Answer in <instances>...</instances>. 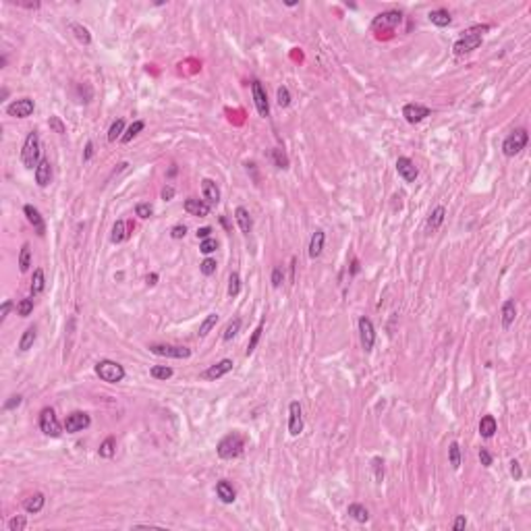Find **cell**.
<instances>
[{"mask_svg":"<svg viewBox=\"0 0 531 531\" xmlns=\"http://www.w3.org/2000/svg\"><path fill=\"white\" fill-rule=\"evenodd\" d=\"M488 25H475V27H469L467 32L460 35L453 50H455V54L457 56H463V54H469V52H473V50H477L479 46H482V34L488 32Z\"/></svg>","mask_w":531,"mask_h":531,"instance_id":"obj_1","label":"cell"},{"mask_svg":"<svg viewBox=\"0 0 531 531\" xmlns=\"http://www.w3.org/2000/svg\"><path fill=\"white\" fill-rule=\"evenodd\" d=\"M243 448H245V442H243L241 434L233 432V434H228V436H224L222 440H220L216 450H218V457H220V459L233 460V459H237V457H241V455H243Z\"/></svg>","mask_w":531,"mask_h":531,"instance_id":"obj_2","label":"cell"},{"mask_svg":"<svg viewBox=\"0 0 531 531\" xmlns=\"http://www.w3.org/2000/svg\"><path fill=\"white\" fill-rule=\"evenodd\" d=\"M39 135L37 131H29L27 137H25V143H23V149H21V162L25 168H37L39 164Z\"/></svg>","mask_w":531,"mask_h":531,"instance_id":"obj_3","label":"cell"},{"mask_svg":"<svg viewBox=\"0 0 531 531\" xmlns=\"http://www.w3.org/2000/svg\"><path fill=\"white\" fill-rule=\"evenodd\" d=\"M96 374L100 376V380H104L108 384H118L125 380V367L116 361H110V359H104V361L96 363Z\"/></svg>","mask_w":531,"mask_h":531,"instance_id":"obj_4","label":"cell"},{"mask_svg":"<svg viewBox=\"0 0 531 531\" xmlns=\"http://www.w3.org/2000/svg\"><path fill=\"white\" fill-rule=\"evenodd\" d=\"M527 142H529V135H527L525 129H515V131L504 139V143H502V154H504L506 158H513V156H517V154L521 152V149H525Z\"/></svg>","mask_w":531,"mask_h":531,"instance_id":"obj_5","label":"cell"},{"mask_svg":"<svg viewBox=\"0 0 531 531\" xmlns=\"http://www.w3.org/2000/svg\"><path fill=\"white\" fill-rule=\"evenodd\" d=\"M39 429L50 438H58L63 434V427L58 424L54 409H50V407L42 409V413H39Z\"/></svg>","mask_w":531,"mask_h":531,"instance_id":"obj_6","label":"cell"},{"mask_svg":"<svg viewBox=\"0 0 531 531\" xmlns=\"http://www.w3.org/2000/svg\"><path fill=\"white\" fill-rule=\"evenodd\" d=\"M400 21H403L400 11H386V13H380L374 17L372 29L374 32H388V29H394Z\"/></svg>","mask_w":531,"mask_h":531,"instance_id":"obj_7","label":"cell"},{"mask_svg":"<svg viewBox=\"0 0 531 531\" xmlns=\"http://www.w3.org/2000/svg\"><path fill=\"white\" fill-rule=\"evenodd\" d=\"M149 351L158 357H173V359L191 357V351L187 347H175V345H149Z\"/></svg>","mask_w":531,"mask_h":531,"instance_id":"obj_8","label":"cell"},{"mask_svg":"<svg viewBox=\"0 0 531 531\" xmlns=\"http://www.w3.org/2000/svg\"><path fill=\"white\" fill-rule=\"evenodd\" d=\"M34 108H35V104L32 98H21V100H15V102L6 106V114L15 116V118H27L34 112Z\"/></svg>","mask_w":531,"mask_h":531,"instance_id":"obj_9","label":"cell"},{"mask_svg":"<svg viewBox=\"0 0 531 531\" xmlns=\"http://www.w3.org/2000/svg\"><path fill=\"white\" fill-rule=\"evenodd\" d=\"M288 432L290 436H299L303 432V411L297 400L288 405Z\"/></svg>","mask_w":531,"mask_h":531,"instance_id":"obj_10","label":"cell"},{"mask_svg":"<svg viewBox=\"0 0 531 531\" xmlns=\"http://www.w3.org/2000/svg\"><path fill=\"white\" fill-rule=\"evenodd\" d=\"M89 424H92V419H89L87 413H83V411H75V413H71L67 417L65 429L69 434H77V432H83L85 427H89Z\"/></svg>","mask_w":531,"mask_h":531,"instance_id":"obj_11","label":"cell"},{"mask_svg":"<svg viewBox=\"0 0 531 531\" xmlns=\"http://www.w3.org/2000/svg\"><path fill=\"white\" fill-rule=\"evenodd\" d=\"M359 336H361V347L363 351H372L376 343V330L372 319L367 318H359Z\"/></svg>","mask_w":531,"mask_h":531,"instance_id":"obj_12","label":"cell"},{"mask_svg":"<svg viewBox=\"0 0 531 531\" xmlns=\"http://www.w3.org/2000/svg\"><path fill=\"white\" fill-rule=\"evenodd\" d=\"M429 114H432V110H429L427 106H422V104H407L403 108V116H405V121L411 123V125H415V123H422L424 118H427Z\"/></svg>","mask_w":531,"mask_h":531,"instance_id":"obj_13","label":"cell"},{"mask_svg":"<svg viewBox=\"0 0 531 531\" xmlns=\"http://www.w3.org/2000/svg\"><path fill=\"white\" fill-rule=\"evenodd\" d=\"M396 173L405 178L407 183H415V178L419 175V170L415 166V162L411 158H398L396 160Z\"/></svg>","mask_w":531,"mask_h":531,"instance_id":"obj_14","label":"cell"},{"mask_svg":"<svg viewBox=\"0 0 531 531\" xmlns=\"http://www.w3.org/2000/svg\"><path fill=\"white\" fill-rule=\"evenodd\" d=\"M251 92H253V102H255V108H257V112L259 116H268L270 114V106H268V96L264 92V87L259 81H253L251 83Z\"/></svg>","mask_w":531,"mask_h":531,"instance_id":"obj_15","label":"cell"},{"mask_svg":"<svg viewBox=\"0 0 531 531\" xmlns=\"http://www.w3.org/2000/svg\"><path fill=\"white\" fill-rule=\"evenodd\" d=\"M230 369H233V359H222V361L210 365L204 372V378L206 380H218V378H222L224 374H228Z\"/></svg>","mask_w":531,"mask_h":531,"instance_id":"obj_16","label":"cell"},{"mask_svg":"<svg viewBox=\"0 0 531 531\" xmlns=\"http://www.w3.org/2000/svg\"><path fill=\"white\" fill-rule=\"evenodd\" d=\"M50 181H52V164H50V160L42 158L35 168V183L39 187H48Z\"/></svg>","mask_w":531,"mask_h":531,"instance_id":"obj_17","label":"cell"},{"mask_svg":"<svg viewBox=\"0 0 531 531\" xmlns=\"http://www.w3.org/2000/svg\"><path fill=\"white\" fill-rule=\"evenodd\" d=\"M23 214L27 216V220H29V224H32L34 228H35V233L39 235V237H44V233H46V222H44V218L39 216V212L37 210L34 208V206H25L23 208Z\"/></svg>","mask_w":531,"mask_h":531,"instance_id":"obj_18","label":"cell"},{"mask_svg":"<svg viewBox=\"0 0 531 531\" xmlns=\"http://www.w3.org/2000/svg\"><path fill=\"white\" fill-rule=\"evenodd\" d=\"M324 241H326L324 230H316V233L312 235V241H309V257H312V259H316V257L322 255Z\"/></svg>","mask_w":531,"mask_h":531,"instance_id":"obj_19","label":"cell"},{"mask_svg":"<svg viewBox=\"0 0 531 531\" xmlns=\"http://www.w3.org/2000/svg\"><path fill=\"white\" fill-rule=\"evenodd\" d=\"M216 494H218V498L222 500V502H226V504L235 502V498H237L235 488L230 486L226 479H222V482H218V484H216Z\"/></svg>","mask_w":531,"mask_h":531,"instance_id":"obj_20","label":"cell"},{"mask_svg":"<svg viewBox=\"0 0 531 531\" xmlns=\"http://www.w3.org/2000/svg\"><path fill=\"white\" fill-rule=\"evenodd\" d=\"M202 191H204V197L208 199L210 204H218L220 202V189H218V185L212 181V178H204L202 181Z\"/></svg>","mask_w":531,"mask_h":531,"instance_id":"obj_21","label":"cell"},{"mask_svg":"<svg viewBox=\"0 0 531 531\" xmlns=\"http://www.w3.org/2000/svg\"><path fill=\"white\" fill-rule=\"evenodd\" d=\"M235 220H237V224H239V228H241L243 233H251L253 220H251V216H249V212H247L243 206H239L235 210Z\"/></svg>","mask_w":531,"mask_h":531,"instance_id":"obj_22","label":"cell"},{"mask_svg":"<svg viewBox=\"0 0 531 531\" xmlns=\"http://www.w3.org/2000/svg\"><path fill=\"white\" fill-rule=\"evenodd\" d=\"M515 318H517V305H515L513 299H508V301H504V305H502V328L508 330L510 326H513Z\"/></svg>","mask_w":531,"mask_h":531,"instance_id":"obj_23","label":"cell"},{"mask_svg":"<svg viewBox=\"0 0 531 531\" xmlns=\"http://www.w3.org/2000/svg\"><path fill=\"white\" fill-rule=\"evenodd\" d=\"M185 210L191 216H208L210 214V204L199 202V199H187V202H185Z\"/></svg>","mask_w":531,"mask_h":531,"instance_id":"obj_24","label":"cell"},{"mask_svg":"<svg viewBox=\"0 0 531 531\" xmlns=\"http://www.w3.org/2000/svg\"><path fill=\"white\" fill-rule=\"evenodd\" d=\"M44 502H46V498H44V494H34V496H29L25 502H23V508L27 510L29 515H35V513H39V510L44 508Z\"/></svg>","mask_w":531,"mask_h":531,"instance_id":"obj_25","label":"cell"},{"mask_svg":"<svg viewBox=\"0 0 531 531\" xmlns=\"http://www.w3.org/2000/svg\"><path fill=\"white\" fill-rule=\"evenodd\" d=\"M496 429H498V424H496V419L492 415L482 417V422H479V434H482L484 438H492L496 434Z\"/></svg>","mask_w":531,"mask_h":531,"instance_id":"obj_26","label":"cell"},{"mask_svg":"<svg viewBox=\"0 0 531 531\" xmlns=\"http://www.w3.org/2000/svg\"><path fill=\"white\" fill-rule=\"evenodd\" d=\"M444 216H446V210L442 206H438L434 212L429 214V218H427V230H429V233H434V230L440 228V224L444 222Z\"/></svg>","mask_w":531,"mask_h":531,"instance_id":"obj_27","label":"cell"},{"mask_svg":"<svg viewBox=\"0 0 531 531\" xmlns=\"http://www.w3.org/2000/svg\"><path fill=\"white\" fill-rule=\"evenodd\" d=\"M125 239H129L127 222H125V220H116L114 226H112V235H110V241H112V243H123Z\"/></svg>","mask_w":531,"mask_h":531,"instance_id":"obj_28","label":"cell"},{"mask_svg":"<svg viewBox=\"0 0 531 531\" xmlns=\"http://www.w3.org/2000/svg\"><path fill=\"white\" fill-rule=\"evenodd\" d=\"M429 21H432L434 25H438V27H446V25H450V21H453V17H450V13L444 11V8H436V11L429 13Z\"/></svg>","mask_w":531,"mask_h":531,"instance_id":"obj_29","label":"cell"},{"mask_svg":"<svg viewBox=\"0 0 531 531\" xmlns=\"http://www.w3.org/2000/svg\"><path fill=\"white\" fill-rule=\"evenodd\" d=\"M347 513H349V517H353L357 523H367L369 521V510L363 504H351Z\"/></svg>","mask_w":531,"mask_h":531,"instance_id":"obj_30","label":"cell"},{"mask_svg":"<svg viewBox=\"0 0 531 531\" xmlns=\"http://www.w3.org/2000/svg\"><path fill=\"white\" fill-rule=\"evenodd\" d=\"M35 338H37V330H35V326H29L25 332H23L21 340H19V349H21V351H29V349L34 347Z\"/></svg>","mask_w":531,"mask_h":531,"instance_id":"obj_31","label":"cell"},{"mask_svg":"<svg viewBox=\"0 0 531 531\" xmlns=\"http://www.w3.org/2000/svg\"><path fill=\"white\" fill-rule=\"evenodd\" d=\"M71 32H73V35L79 39V42L81 44H92V34H89V29L87 27H83L81 23H71Z\"/></svg>","mask_w":531,"mask_h":531,"instance_id":"obj_32","label":"cell"},{"mask_svg":"<svg viewBox=\"0 0 531 531\" xmlns=\"http://www.w3.org/2000/svg\"><path fill=\"white\" fill-rule=\"evenodd\" d=\"M29 266H32V247H29V243H23L21 253H19V270L27 272Z\"/></svg>","mask_w":531,"mask_h":531,"instance_id":"obj_33","label":"cell"},{"mask_svg":"<svg viewBox=\"0 0 531 531\" xmlns=\"http://www.w3.org/2000/svg\"><path fill=\"white\" fill-rule=\"evenodd\" d=\"M123 131H125V121L123 118H116V121L110 125L108 129V142H116V139L123 137Z\"/></svg>","mask_w":531,"mask_h":531,"instance_id":"obj_34","label":"cell"},{"mask_svg":"<svg viewBox=\"0 0 531 531\" xmlns=\"http://www.w3.org/2000/svg\"><path fill=\"white\" fill-rule=\"evenodd\" d=\"M44 270L42 268H37L35 272H34V278H32V295H39L44 290Z\"/></svg>","mask_w":531,"mask_h":531,"instance_id":"obj_35","label":"cell"},{"mask_svg":"<svg viewBox=\"0 0 531 531\" xmlns=\"http://www.w3.org/2000/svg\"><path fill=\"white\" fill-rule=\"evenodd\" d=\"M100 457H104V459H112L114 453H116V442H114V438H106L102 444H100Z\"/></svg>","mask_w":531,"mask_h":531,"instance_id":"obj_36","label":"cell"},{"mask_svg":"<svg viewBox=\"0 0 531 531\" xmlns=\"http://www.w3.org/2000/svg\"><path fill=\"white\" fill-rule=\"evenodd\" d=\"M143 127H145V123H143V121H135V123H133V125H131V127H129V129H127V131L123 133V137H121V142H123V143H129V142H131V139H133L135 135H139V133H142V131H143Z\"/></svg>","mask_w":531,"mask_h":531,"instance_id":"obj_37","label":"cell"},{"mask_svg":"<svg viewBox=\"0 0 531 531\" xmlns=\"http://www.w3.org/2000/svg\"><path fill=\"white\" fill-rule=\"evenodd\" d=\"M239 330H241V319H239V318H233V319H230V322L226 324L222 338H224L226 343H228V340H233V336H237Z\"/></svg>","mask_w":531,"mask_h":531,"instance_id":"obj_38","label":"cell"},{"mask_svg":"<svg viewBox=\"0 0 531 531\" xmlns=\"http://www.w3.org/2000/svg\"><path fill=\"white\" fill-rule=\"evenodd\" d=\"M149 374H152V378L156 380H168V378H173V369L166 367V365H154L152 369H149Z\"/></svg>","mask_w":531,"mask_h":531,"instance_id":"obj_39","label":"cell"},{"mask_svg":"<svg viewBox=\"0 0 531 531\" xmlns=\"http://www.w3.org/2000/svg\"><path fill=\"white\" fill-rule=\"evenodd\" d=\"M448 459H450V465H453V469H459L460 467V446L459 442H453L448 448Z\"/></svg>","mask_w":531,"mask_h":531,"instance_id":"obj_40","label":"cell"},{"mask_svg":"<svg viewBox=\"0 0 531 531\" xmlns=\"http://www.w3.org/2000/svg\"><path fill=\"white\" fill-rule=\"evenodd\" d=\"M372 469H374L376 482H378V484H382V482H384V460L380 459V457H374V459H372Z\"/></svg>","mask_w":531,"mask_h":531,"instance_id":"obj_41","label":"cell"},{"mask_svg":"<svg viewBox=\"0 0 531 531\" xmlns=\"http://www.w3.org/2000/svg\"><path fill=\"white\" fill-rule=\"evenodd\" d=\"M239 293H241V278L237 272H233L228 278V297H237Z\"/></svg>","mask_w":531,"mask_h":531,"instance_id":"obj_42","label":"cell"},{"mask_svg":"<svg viewBox=\"0 0 531 531\" xmlns=\"http://www.w3.org/2000/svg\"><path fill=\"white\" fill-rule=\"evenodd\" d=\"M216 324H218V314H210L204 322H202V326H199V336H206Z\"/></svg>","mask_w":531,"mask_h":531,"instance_id":"obj_43","label":"cell"},{"mask_svg":"<svg viewBox=\"0 0 531 531\" xmlns=\"http://www.w3.org/2000/svg\"><path fill=\"white\" fill-rule=\"evenodd\" d=\"M262 332H264V324H259V326L253 330V334H251V338H249V343H247V355H251L253 351H255V347H257V343H259V338H262Z\"/></svg>","mask_w":531,"mask_h":531,"instance_id":"obj_44","label":"cell"},{"mask_svg":"<svg viewBox=\"0 0 531 531\" xmlns=\"http://www.w3.org/2000/svg\"><path fill=\"white\" fill-rule=\"evenodd\" d=\"M216 268H218V264H216V259H212V257H206L204 262L199 264V270H202L204 276H212L216 272Z\"/></svg>","mask_w":531,"mask_h":531,"instance_id":"obj_45","label":"cell"},{"mask_svg":"<svg viewBox=\"0 0 531 531\" xmlns=\"http://www.w3.org/2000/svg\"><path fill=\"white\" fill-rule=\"evenodd\" d=\"M216 249H218V241H216V239H212V237H210V239H204L202 245H199V251H202L204 255L214 253Z\"/></svg>","mask_w":531,"mask_h":531,"instance_id":"obj_46","label":"cell"},{"mask_svg":"<svg viewBox=\"0 0 531 531\" xmlns=\"http://www.w3.org/2000/svg\"><path fill=\"white\" fill-rule=\"evenodd\" d=\"M17 312H19V316H23V318L32 316V312H34V299H23V301H19Z\"/></svg>","mask_w":531,"mask_h":531,"instance_id":"obj_47","label":"cell"},{"mask_svg":"<svg viewBox=\"0 0 531 531\" xmlns=\"http://www.w3.org/2000/svg\"><path fill=\"white\" fill-rule=\"evenodd\" d=\"M276 96H278V106L280 108H286L288 104H290V92H288V87H278V92H276Z\"/></svg>","mask_w":531,"mask_h":531,"instance_id":"obj_48","label":"cell"},{"mask_svg":"<svg viewBox=\"0 0 531 531\" xmlns=\"http://www.w3.org/2000/svg\"><path fill=\"white\" fill-rule=\"evenodd\" d=\"M48 125H50V129H52L54 133H58V135H65V133H67V127H65V123H63L58 116H50Z\"/></svg>","mask_w":531,"mask_h":531,"instance_id":"obj_49","label":"cell"},{"mask_svg":"<svg viewBox=\"0 0 531 531\" xmlns=\"http://www.w3.org/2000/svg\"><path fill=\"white\" fill-rule=\"evenodd\" d=\"M27 527V521H25V517H13L11 521H8V531H23Z\"/></svg>","mask_w":531,"mask_h":531,"instance_id":"obj_50","label":"cell"},{"mask_svg":"<svg viewBox=\"0 0 531 531\" xmlns=\"http://www.w3.org/2000/svg\"><path fill=\"white\" fill-rule=\"evenodd\" d=\"M152 212H154V210H152V206H149V204H137V208H135V214L139 218H143V220L152 216Z\"/></svg>","mask_w":531,"mask_h":531,"instance_id":"obj_51","label":"cell"},{"mask_svg":"<svg viewBox=\"0 0 531 531\" xmlns=\"http://www.w3.org/2000/svg\"><path fill=\"white\" fill-rule=\"evenodd\" d=\"M283 280H284V272H283V268L276 266L274 268V272H272V286L278 288L280 284H283Z\"/></svg>","mask_w":531,"mask_h":531,"instance_id":"obj_52","label":"cell"},{"mask_svg":"<svg viewBox=\"0 0 531 531\" xmlns=\"http://www.w3.org/2000/svg\"><path fill=\"white\" fill-rule=\"evenodd\" d=\"M510 475L515 477V482H519L521 477H523V471H521V465H519V460H510Z\"/></svg>","mask_w":531,"mask_h":531,"instance_id":"obj_53","label":"cell"},{"mask_svg":"<svg viewBox=\"0 0 531 531\" xmlns=\"http://www.w3.org/2000/svg\"><path fill=\"white\" fill-rule=\"evenodd\" d=\"M187 235V226L185 224H177V226H173V230H170V237L173 239H183Z\"/></svg>","mask_w":531,"mask_h":531,"instance_id":"obj_54","label":"cell"},{"mask_svg":"<svg viewBox=\"0 0 531 531\" xmlns=\"http://www.w3.org/2000/svg\"><path fill=\"white\" fill-rule=\"evenodd\" d=\"M21 403H23V398L19 396V394H15V396H11V398H8L6 403H4V409H6V411H11V409L19 407V405H21Z\"/></svg>","mask_w":531,"mask_h":531,"instance_id":"obj_55","label":"cell"},{"mask_svg":"<svg viewBox=\"0 0 531 531\" xmlns=\"http://www.w3.org/2000/svg\"><path fill=\"white\" fill-rule=\"evenodd\" d=\"M272 156H274V160H276V166L278 168H286V158H284V154H280V149H274L272 152Z\"/></svg>","mask_w":531,"mask_h":531,"instance_id":"obj_56","label":"cell"},{"mask_svg":"<svg viewBox=\"0 0 531 531\" xmlns=\"http://www.w3.org/2000/svg\"><path fill=\"white\" fill-rule=\"evenodd\" d=\"M479 460H482L484 467H490V465H492V455H490L486 448H482V450H479Z\"/></svg>","mask_w":531,"mask_h":531,"instance_id":"obj_57","label":"cell"},{"mask_svg":"<svg viewBox=\"0 0 531 531\" xmlns=\"http://www.w3.org/2000/svg\"><path fill=\"white\" fill-rule=\"evenodd\" d=\"M11 307H13L11 301H4L2 303V307H0V322H4V318L8 316V312H11Z\"/></svg>","mask_w":531,"mask_h":531,"instance_id":"obj_58","label":"cell"},{"mask_svg":"<svg viewBox=\"0 0 531 531\" xmlns=\"http://www.w3.org/2000/svg\"><path fill=\"white\" fill-rule=\"evenodd\" d=\"M175 197V187H170V185H166L164 189H162V199L164 202H170V199Z\"/></svg>","mask_w":531,"mask_h":531,"instance_id":"obj_59","label":"cell"},{"mask_svg":"<svg viewBox=\"0 0 531 531\" xmlns=\"http://www.w3.org/2000/svg\"><path fill=\"white\" fill-rule=\"evenodd\" d=\"M465 525H467V519H465L463 515H459V517H457V521H455V525H453V527H455V531H460V529H465Z\"/></svg>","mask_w":531,"mask_h":531,"instance_id":"obj_60","label":"cell"},{"mask_svg":"<svg viewBox=\"0 0 531 531\" xmlns=\"http://www.w3.org/2000/svg\"><path fill=\"white\" fill-rule=\"evenodd\" d=\"M210 233H212V228H210V226H204V228H199V230H197V237L204 241V239H210Z\"/></svg>","mask_w":531,"mask_h":531,"instance_id":"obj_61","label":"cell"},{"mask_svg":"<svg viewBox=\"0 0 531 531\" xmlns=\"http://www.w3.org/2000/svg\"><path fill=\"white\" fill-rule=\"evenodd\" d=\"M92 156H94V143H92V142H87V145H85V154H83V160L87 162V160L92 158Z\"/></svg>","mask_w":531,"mask_h":531,"instance_id":"obj_62","label":"cell"},{"mask_svg":"<svg viewBox=\"0 0 531 531\" xmlns=\"http://www.w3.org/2000/svg\"><path fill=\"white\" fill-rule=\"evenodd\" d=\"M156 280H158V274H149L147 276V284H156Z\"/></svg>","mask_w":531,"mask_h":531,"instance_id":"obj_63","label":"cell"},{"mask_svg":"<svg viewBox=\"0 0 531 531\" xmlns=\"http://www.w3.org/2000/svg\"><path fill=\"white\" fill-rule=\"evenodd\" d=\"M357 272H359V262L353 259V274H357Z\"/></svg>","mask_w":531,"mask_h":531,"instance_id":"obj_64","label":"cell"}]
</instances>
